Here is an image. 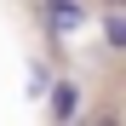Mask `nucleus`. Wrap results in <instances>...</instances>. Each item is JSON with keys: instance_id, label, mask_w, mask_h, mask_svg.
I'll return each mask as SVG.
<instances>
[{"instance_id": "obj_4", "label": "nucleus", "mask_w": 126, "mask_h": 126, "mask_svg": "<svg viewBox=\"0 0 126 126\" xmlns=\"http://www.w3.org/2000/svg\"><path fill=\"white\" fill-rule=\"evenodd\" d=\"M92 126H120V120H115V115H97V120H92Z\"/></svg>"}, {"instance_id": "obj_2", "label": "nucleus", "mask_w": 126, "mask_h": 126, "mask_svg": "<svg viewBox=\"0 0 126 126\" xmlns=\"http://www.w3.org/2000/svg\"><path fill=\"white\" fill-rule=\"evenodd\" d=\"M103 40H109L115 52H126V12H109V17H103Z\"/></svg>"}, {"instance_id": "obj_3", "label": "nucleus", "mask_w": 126, "mask_h": 126, "mask_svg": "<svg viewBox=\"0 0 126 126\" xmlns=\"http://www.w3.org/2000/svg\"><path fill=\"white\" fill-rule=\"evenodd\" d=\"M52 109H57V120H69V115H75V86H57V97H52Z\"/></svg>"}, {"instance_id": "obj_1", "label": "nucleus", "mask_w": 126, "mask_h": 126, "mask_svg": "<svg viewBox=\"0 0 126 126\" xmlns=\"http://www.w3.org/2000/svg\"><path fill=\"white\" fill-rule=\"evenodd\" d=\"M80 23H86V12H80L75 0H46V29H52L57 40H69Z\"/></svg>"}]
</instances>
